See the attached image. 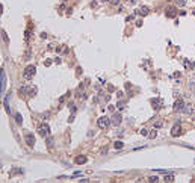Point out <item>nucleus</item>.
I'll use <instances>...</instances> for the list:
<instances>
[{
  "label": "nucleus",
  "mask_w": 195,
  "mask_h": 183,
  "mask_svg": "<svg viewBox=\"0 0 195 183\" xmlns=\"http://www.w3.org/2000/svg\"><path fill=\"white\" fill-rule=\"evenodd\" d=\"M20 92H21V94H27V96L33 97L36 94V88L35 86H29V85H24V86H21Z\"/></svg>",
  "instance_id": "obj_1"
},
{
  "label": "nucleus",
  "mask_w": 195,
  "mask_h": 183,
  "mask_svg": "<svg viewBox=\"0 0 195 183\" xmlns=\"http://www.w3.org/2000/svg\"><path fill=\"white\" fill-rule=\"evenodd\" d=\"M110 118H107V117H100L98 118V121H97V124H98V127L100 129H107L109 126H110Z\"/></svg>",
  "instance_id": "obj_2"
},
{
  "label": "nucleus",
  "mask_w": 195,
  "mask_h": 183,
  "mask_svg": "<svg viewBox=\"0 0 195 183\" xmlns=\"http://www.w3.org/2000/svg\"><path fill=\"white\" fill-rule=\"evenodd\" d=\"M35 70H36V68L33 67V65H27L26 70H24V74H23V76H24V79H26V80L32 79L33 76H35Z\"/></svg>",
  "instance_id": "obj_3"
},
{
  "label": "nucleus",
  "mask_w": 195,
  "mask_h": 183,
  "mask_svg": "<svg viewBox=\"0 0 195 183\" xmlns=\"http://www.w3.org/2000/svg\"><path fill=\"white\" fill-rule=\"evenodd\" d=\"M5 83H6V74H5L3 68H0V97L5 91Z\"/></svg>",
  "instance_id": "obj_4"
},
{
  "label": "nucleus",
  "mask_w": 195,
  "mask_h": 183,
  "mask_svg": "<svg viewBox=\"0 0 195 183\" xmlns=\"http://www.w3.org/2000/svg\"><path fill=\"white\" fill-rule=\"evenodd\" d=\"M38 133H39V136H47V135L50 133L48 124H41V126L38 127Z\"/></svg>",
  "instance_id": "obj_5"
},
{
  "label": "nucleus",
  "mask_w": 195,
  "mask_h": 183,
  "mask_svg": "<svg viewBox=\"0 0 195 183\" xmlns=\"http://www.w3.org/2000/svg\"><path fill=\"white\" fill-rule=\"evenodd\" d=\"M24 141H26V144L29 147H33V145H35V136H33L32 133H26V135H24Z\"/></svg>",
  "instance_id": "obj_6"
},
{
  "label": "nucleus",
  "mask_w": 195,
  "mask_h": 183,
  "mask_svg": "<svg viewBox=\"0 0 195 183\" xmlns=\"http://www.w3.org/2000/svg\"><path fill=\"white\" fill-rule=\"evenodd\" d=\"M185 101L182 100V98H178V100H176V103H174V111H178V112H182L183 109H185Z\"/></svg>",
  "instance_id": "obj_7"
},
{
  "label": "nucleus",
  "mask_w": 195,
  "mask_h": 183,
  "mask_svg": "<svg viewBox=\"0 0 195 183\" xmlns=\"http://www.w3.org/2000/svg\"><path fill=\"white\" fill-rule=\"evenodd\" d=\"M150 103L154 109H160V106H162V98H157V97H156V98H151Z\"/></svg>",
  "instance_id": "obj_8"
},
{
  "label": "nucleus",
  "mask_w": 195,
  "mask_h": 183,
  "mask_svg": "<svg viewBox=\"0 0 195 183\" xmlns=\"http://www.w3.org/2000/svg\"><path fill=\"white\" fill-rule=\"evenodd\" d=\"M171 135H172V136H178V135H182V127H180V124H176V126L172 127Z\"/></svg>",
  "instance_id": "obj_9"
},
{
  "label": "nucleus",
  "mask_w": 195,
  "mask_h": 183,
  "mask_svg": "<svg viewBox=\"0 0 195 183\" xmlns=\"http://www.w3.org/2000/svg\"><path fill=\"white\" fill-rule=\"evenodd\" d=\"M110 121H112V124L118 126V124L121 123V115H120V113H115V115L112 117V120H110Z\"/></svg>",
  "instance_id": "obj_10"
},
{
  "label": "nucleus",
  "mask_w": 195,
  "mask_h": 183,
  "mask_svg": "<svg viewBox=\"0 0 195 183\" xmlns=\"http://www.w3.org/2000/svg\"><path fill=\"white\" fill-rule=\"evenodd\" d=\"M86 156H79V157H76V164L77 165H83V164H86Z\"/></svg>",
  "instance_id": "obj_11"
},
{
  "label": "nucleus",
  "mask_w": 195,
  "mask_h": 183,
  "mask_svg": "<svg viewBox=\"0 0 195 183\" xmlns=\"http://www.w3.org/2000/svg\"><path fill=\"white\" fill-rule=\"evenodd\" d=\"M148 12H150V9L147 8V6H141V9H139V14H141L142 17H145V15H148Z\"/></svg>",
  "instance_id": "obj_12"
},
{
  "label": "nucleus",
  "mask_w": 195,
  "mask_h": 183,
  "mask_svg": "<svg viewBox=\"0 0 195 183\" xmlns=\"http://www.w3.org/2000/svg\"><path fill=\"white\" fill-rule=\"evenodd\" d=\"M183 112H185V113H187V115H191V113H194V107H192L191 105H187V106H185Z\"/></svg>",
  "instance_id": "obj_13"
},
{
  "label": "nucleus",
  "mask_w": 195,
  "mask_h": 183,
  "mask_svg": "<svg viewBox=\"0 0 195 183\" xmlns=\"http://www.w3.org/2000/svg\"><path fill=\"white\" fill-rule=\"evenodd\" d=\"M15 121H17V124H21L23 123V117H21V113H15Z\"/></svg>",
  "instance_id": "obj_14"
},
{
  "label": "nucleus",
  "mask_w": 195,
  "mask_h": 183,
  "mask_svg": "<svg viewBox=\"0 0 195 183\" xmlns=\"http://www.w3.org/2000/svg\"><path fill=\"white\" fill-rule=\"evenodd\" d=\"M53 139H52V138H47V147L48 148H53Z\"/></svg>",
  "instance_id": "obj_15"
},
{
  "label": "nucleus",
  "mask_w": 195,
  "mask_h": 183,
  "mask_svg": "<svg viewBox=\"0 0 195 183\" xmlns=\"http://www.w3.org/2000/svg\"><path fill=\"white\" fill-rule=\"evenodd\" d=\"M165 182H168V183L174 182V175H165Z\"/></svg>",
  "instance_id": "obj_16"
},
{
  "label": "nucleus",
  "mask_w": 195,
  "mask_h": 183,
  "mask_svg": "<svg viewBox=\"0 0 195 183\" xmlns=\"http://www.w3.org/2000/svg\"><path fill=\"white\" fill-rule=\"evenodd\" d=\"M123 145H124V144H123L121 141H116V142H115V148H116V150H120V148H123Z\"/></svg>",
  "instance_id": "obj_17"
},
{
  "label": "nucleus",
  "mask_w": 195,
  "mask_h": 183,
  "mask_svg": "<svg viewBox=\"0 0 195 183\" xmlns=\"http://www.w3.org/2000/svg\"><path fill=\"white\" fill-rule=\"evenodd\" d=\"M176 3H177L178 6H185V5H186V0H176Z\"/></svg>",
  "instance_id": "obj_18"
},
{
  "label": "nucleus",
  "mask_w": 195,
  "mask_h": 183,
  "mask_svg": "<svg viewBox=\"0 0 195 183\" xmlns=\"http://www.w3.org/2000/svg\"><path fill=\"white\" fill-rule=\"evenodd\" d=\"M150 182L151 183H157L159 182V177H150Z\"/></svg>",
  "instance_id": "obj_19"
},
{
  "label": "nucleus",
  "mask_w": 195,
  "mask_h": 183,
  "mask_svg": "<svg viewBox=\"0 0 195 183\" xmlns=\"http://www.w3.org/2000/svg\"><path fill=\"white\" fill-rule=\"evenodd\" d=\"M118 109H120V111H123V109H124V103H123V101H120V103H118Z\"/></svg>",
  "instance_id": "obj_20"
},
{
  "label": "nucleus",
  "mask_w": 195,
  "mask_h": 183,
  "mask_svg": "<svg viewBox=\"0 0 195 183\" xmlns=\"http://www.w3.org/2000/svg\"><path fill=\"white\" fill-rule=\"evenodd\" d=\"M70 109H71V112H76V106L73 105V103H70Z\"/></svg>",
  "instance_id": "obj_21"
},
{
  "label": "nucleus",
  "mask_w": 195,
  "mask_h": 183,
  "mask_svg": "<svg viewBox=\"0 0 195 183\" xmlns=\"http://www.w3.org/2000/svg\"><path fill=\"white\" fill-rule=\"evenodd\" d=\"M150 138H156V130H151V133H150Z\"/></svg>",
  "instance_id": "obj_22"
},
{
  "label": "nucleus",
  "mask_w": 195,
  "mask_h": 183,
  "mask_svg": "<svg viewBox=\"0 0 195 183\" xmlns=\"http://www.w3.org/2000/svg\"><path fill=\"white\" fill-rule=\"evenodd\" d=\"M141 133H142V135H144V136H147V135H148V133H147V130H145V129H142V130H141Z\"/></svg>",
  "instance_id": "obj_23"
}]
</instances>
